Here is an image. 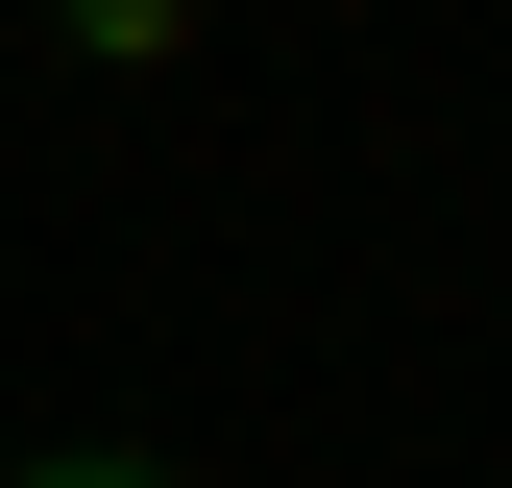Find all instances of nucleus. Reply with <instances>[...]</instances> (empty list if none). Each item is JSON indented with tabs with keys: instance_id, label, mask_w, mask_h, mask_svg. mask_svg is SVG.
Listing matches in <instances>:
<instances>
[{
	"instance_id": "f257e3e1",
	"label": "nucleus",
	"mask_w": 512,
	"mask_h": 488,
	"mask_svg": "<svg viewBox=\"0 0 512 488\" xmlns=\"http://www.w3.org/2000/svg\"><path fill=\"white\" fill-rule=\"evenodd\" d=\"M25 488H171V464H25Z\"/></svg>"
}]
</instances>
